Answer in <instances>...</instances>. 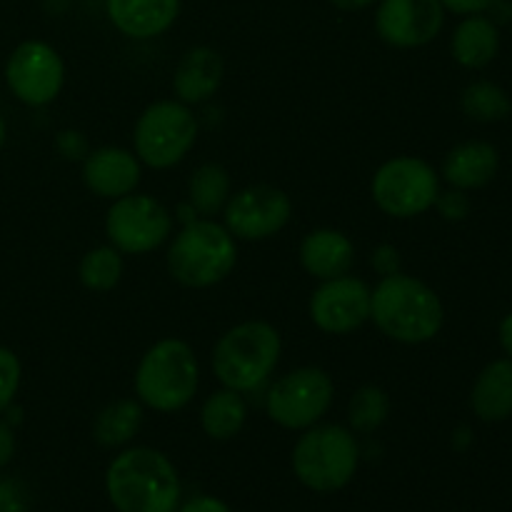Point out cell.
I'll use <instances>...</instances> for the list:
<instances>
[{
  "instance_id": "7a4b0ae2",
  "label": "cell",
  "mask_w": 512,
  "mask_h": 512,
  "mask_svg": "<svg viewBox=\"0 0 512 512\" xmlns=\"http://www.w3.org/2000/svg\"><path fill=\"white\" fill-rule=\"evenodd\" d=\"M105 493L118 512H175L183 485L168 455L135 445L110 460Z\"/></svg>"
},
{
  "instance_id": "ac0fdd59",
  "label": "cell",
  "mask_w": 512,
  "mask_h": 512,
  "mask_svg": "<svg viewBox=\"0 0 512 512\" xmlns=\"http://www.w3.org/2000/svg\"><path fill=\"white\" fill-rule=\"evenodd\" d=\"M300 265L315 280H333L348 275L355 265V243L335 228L310 230L298 248Z\"/></svg>"
},
{
  "instance_id": "74e56055",
  "label": "cell",
  "mask_w": 512,
  "mask_h": 512,
  "mask_svg": "<svg viewBox=\"0 0 512 512\" xmlns=\"http://www.w3.org/2000/svg\"><path fill=\"white\" fill-rule=\"evenodd\" d=\"M5 138H8V125H5L3 115H0V150H3V145H5Z\"/></svg>"
},
{
  "instance_id": "30bf717a",
  "label": "cell",
  "mask_w": 512,
  "mask_h": 512,
  "mask_svg": "<svg viewBox=\"0 0 512 512\" xmlns=\"http://www.w3.org/2000/svg\"><path fill=\"white\" fill-rule=\"evenodd\" d=\"M173 213L145 193H130L113 200L105 213L108 243L123 255H148L173 235Z\"/></svg>"
},
{
  "instance_id": "4316f807",
  "label": "cell",
  "mask_w": 512,
  "mask_h": 512,
  "mask_svg": "<svg viewBox=\"0 0 512 512\" xmlns=\"http://www.w3.org/2000/svg\"><path fill=\"white\" fill-rule=\"evenodd\" d=\"M390 415V395L380 385H363L350 395L348 428L358 435H370L385 425Z\"/></svg>"
},
{
  "instance_id": "f546056e",
  "label": "cell",
  "mask_w": 512,
  "mask_h": 512,
  "mask_svg": "<svg viewBox=\"0 0 512 512\" xmlns=\"http://www.w3.org/2000/svg\"><path fill=\"white\" fill-rule=\"evenodd\" d=\"M435 210L440 213V218L450 220V223H460V220L468 218L470 213V200L465 195V190H448V193H440L435 200Z\"/></svg>"
},
{
  "instance_id": "3957f363",
  "label": "cell",
  "mask_w": 512,
  "mask_h": 512,
  "mask_svg": "<svg viewBox=\"0 0 512 512\" xmlns=\"http://www.w3.org/2000/svg\"><path fill=\"white\" fill-rule=\"evenodd\" d=\"M198 388V355L180 338H163L150 345L133 375V390L140 405L163 415L188 408Z\"/></svg>"
},
{
  "instance_id": "ffe728a7",
  "label": "cell",
  "mask_w": 512,
  "mask_h": 512,
  "mask_svg": "<svg viewBox=\"0 0 512 512\" xmlns=\"http://www.w3.org/2000/svg\"><path fill=\"white\" fill-rule=\"evenodd\" d=\"M500 50V30L493 18L483 13L465 15L450 40L455 63L468 70H480L495 60Z\"/></svg>"
},
{
  "instance_id": "d590c367",
  "label": "cell",
  "mask_w": 512,
  "mask_h": 512,
  "mask_svg": "<svg viewBox=\"0 0 512 512\" xmlns=\"http://www.w3.org/2000/svg\"><path fill=\"white\" fill-rule=\"evenodd\" d=\"M330 5L345 10V13H358V10L370 8V5H378V0H330Z\"/></svg>"
},
{
  "instance_id": "277c9868",
  "label": "cell",
  "mask_w": 512,
  "mask_h": 512,
  "mask_svg": "<svg viewBox=\"0 0 512 512\" xmlns=\"http://www.w3.org/2000/svg\"><path fill=\"white\" fill-rule=\"evenodd\" d=\"M283 355V338L268 320H245L218 338L213 348V375L223 388L253 393L270 380Z\"/></svg>"
},
{
  "instance_id": "9a60e30c",
  "label": "cell",
  "mask_w": 512,
  "mask_h": 512,
  "mask_svg": "<svg viewBox=\"0 0 512 512\" xmlns=\"http://www.w3.org/2000/svg\"><path fill=\"white\" fill-rule=\"evenodd\" d=\"M83 183L93 195L103 200H118L138 190L143 180V163L133 150L103 145L90 150L83 160Z\"/></svg>"
},
{
  "instance_id": "44dd1931",
  "label": "cell",
  "mask_w": 512,
  "mask_h": 512,
  "mask_svg": "<svg viewBox=\"0 0 512 512\" xmlns=\"http://www.w3.org/2000/svg\"><path fill=\"white\" fill-rule=\"evenodd\" d=\"M473 413L483 423H503L512 415V360H493L480 370L470 393Z\"/></svg>"
},
{
  "instance_id": "4fadbf2b",
  "label": "cell",
  "mask_w": 512,
  "mask_h": 512,
  "mask_svg": "<svg viewBox=\"0 0 512 512\" xmlns=\"http://www.w3.org/2000/svg\"><path fill=\"white\" fill-rule=\"evenodd\" d=\"M370 288L363 278L340 275L323 280L310 293L308 315L315 328L325 335H350L370 320Z\"/></svg>"
},
{
  "instance_id": "8fae6325",
  "label": "cell",
  "mask_w": 512,
  "mask_h": 512,
  "mask_svg": "<svg viewBox=\"0 0 512 512\" xmlns=\"http://www.w3.org/2000/svg\"><path fill=\"white\" fill-rule=\"evenodd\" d=\"M293 215V200L275 185H248L230 195L223 208V225L235 240L263 243L283 233Z\"/></svg>"
},
{
  "instance_id": "9c48e42d",
  "label": "cell",
  "mask_w": 512,
  "mask_h": 512,
  "mask_svg": "<svg viewBox=\"0 0 512 512\" xmlns=\"http://www.w3.org/2000/svg\"><path fill=\"white\" fill-rule=\"evenodd\" d=\"M335 400V383L328 370L303 365L280 375L265 395V413L283 430H308L328 415Z\"/></svg>"
},
{
  "instance_id": "e0dca14e",
  "label": "cell",
  "mask_w": 512,
  "mask_h": 512,
  "mask_svg": "<svg viewBox=\"0 0 512 512\" xmlns=\"http://www.w3.org/2000/svg\"><path fill=\"white\" fill-rule=\"evenodd\" d=\"M105 13L125 38L153 40L173 28L180 0H105Z\"/></svg>"
},
{
  "instance_id": "83f0119b",
  "label": "cell",
  "mask_w": 512,
  "mask_h": 512,
  "mask_svg": "<svg viewBox=\"0 0 512 512\" xmlns=\"http://www.w3.org/2000/svg\"><path fill=\"white\" fill-rule=\"evenodd\" d=\"M23 365L10 348H0V413L10 408L20 388Z\"/></svg>"
},
{
  "instance_id": "7c38bea8",
  "label": "cell",
  "mask_w": 512,
  "mask_h": 512,
  "mask_svg": "<svg viewBox=\"0 0 512 512\" xmlns=\"http://www.w3.org/2000/svg\"><path fill=\"white\" fill-rule=\"evenodd\" d=\"M5 80L15 98L28 108H45L65 85V63L45 40H25L5 63Z\"/></svg>"
},
{
  "instance_id": "603a6c76",
  "label": "cell",
  "mask_w": 512,
  "mask_h": 512,
  "mask_svg": "<svg viewBox=\"0 0 512 512\" xmlns=\"http://www.w3.org/2000/svg\"><path fill=\"white\" fill-rule=\"evenodd\" d=\"M145 408L138 398H120L108 403L93 420V440L103 448H123L143 428Z\"/></svg>"
},
{
  "instance_id": "d4e9b609",
  "label": "cell",
  "mask_w": 512,
  "mask_h": 512,
  "mask_svg": "<svg viewBox=\"0 0 512 512\" xmlns=\"http://www.w3.org/2000/svg\"><path fill=\"white\" fill-rule=\"evenodd\" d=\"M125 273L123 253L113 245H98L90 248L78 263V280L90 293H110L120 285Z\"/></svg>"
},
{
  "instance_id": "5b68a950",
  "label": "cell",
  "mask_w": 512,
  "mask_h": 512,
  "mask_svg": "<svg viewBox=\"0 0 512 512\" xmlns=\"http://www.w3.org/2000/svg\"><path fill=\"white\" fill-rule=\"evenodd\" d=\"M165 265L170 278L183 288H213L223 283L238 265V240L213 218L190 220L170 240Z\"/></svg>"
},
{
  "instance_id": "ba28073f",
  "label": "cell",
  "mask_w": 512,
  "mask_h": 512,
  "mask_svg": "<svg viewBox=\"0 0 512 512\" xmlns=\"http://www.w3.org/2000/svg\"><path fill=\"white\" fill-rule=\"evenodd\" d=\"M370 195L380 213L395 220H410L435 208L440 178L433 165L415 155H395L375 170Z\"/></svg>"
},
{
  "instance_id": "6da1fadb",
  "label": "cell",
  "mask_w": 512,
  "mask_h": 512,
  "mask_svg": "<svg viewBox=\"0 0 512 512\" xmlns=\"http://www.w3.org/2000/svg\"><path fill=\"white\" fill-rule=\"evenodd\" d=\"M370 320L393 343L423 345L438 338L443 330L445 308L428 283L400 270L380 278L373 288Z\"/></svg>"
},
{
  "instance_id": "836d02e7",
  "label": "cell",
  "mask_w": 512,
  "mask_h": 512,
  "mask_svg": "<svg viewBox=\"0 0 512 512\" xmlns=\"http://www.w3.org/2000/svg\"><path fill=\"white\" fill-rule=\"evenodd\" d=\"M445 10L450 13H458V15H475V13H485L490 10V5L495 0H440Z\"/></svg>"
},
{
  "instance_id": "8d00e7d4",
  "label": "cell",
  "mask_w": 512,
  "mask_h": 512,
  "mask_svg": "<svg viewBox=\"0 0 512 512\" xmlns=\"http://www.w3.org/2000/svg\"><path fill=\"white\" fill-rule=\"evenodd\" d=\"M500 345H503V350L512 360V313L505 315L503 323H500Z\"/></svg>"
},
{
  "instance_id": "1f68e13d",
  "label": "cell",
  "mask_w": 512,
  "mask_h": 512,
  "mask_svg": "<svg viewBox=\"0 0 512 512\" xmlns=\"http://www.w3.org/2000/svg\"><path fill=\"white\" fill-rule=\"evenodd\" d=\"M180 512H233L228 508V503H223L215 495H198V498H190L188 503L180 505Z\"/></svg>"
},
{
  "instance_id": "d6986e66",
  "label": "cell",
  "mask_w": 512,
  "mask_h": 512,
  "mask_svg": "<svg viewBox=\"0 0 512 512\" xmlns=\"http://www.w3.org/2000/svg\"><path fill=\"white\" fill-rule=\"evenodd\" d=\"M498 168L500 155L495 145L485 143V140H468V143L455 145L445 155L440 175H443L450 188L468 193V190L485 188L498 175Z\"/></svg>"
},
{
  "instance_id": "52a82bcc",
  "label": "cell",
  "mask_w": 512,
  "mask_h": 512,
  "mask_svg": "<svg viewBox=\"0 0 512 512\" xmlns=\"http://www.w3.org/2000/svg\"><path fill=\"white\" fill-rule=\"evenodd\" d=\"M200 125L193 108L178 98L155 100L138 115L133 153L150 170H170L183 163L198 143Z\"/></svg>"
},
{
  "instance_id": "f1b7e54d",
  "label": "cell",
  "mask_w": 512,
  "mask_h": 512,
  "mask_svg": "<svg viewBox=\"0 0 512 512\" xmlns=\"http://www.w3.org/2000/svg\"><path fill=\"white\" fill-rule=\"evenodd\" d=\"M55 150L60 153V158L70 160V163H83L90 153V143L88 138H85V133L65 128L55 135Z\"/></svg>"
},
{
  "instance_id": "5bb4252c",
  "label": "cell",
  "mask_w": 512,
  "mask_h": 512,
  "mask_svg": "<svg viewBox=\"0 0 512 512\" xmlns=\"http://www.w3.org/2000/svg\"><path fill=\"white\" fill-rule=\"evenodd\" d=\"M445 25L440 0H378L375 33L398 50L423 48L433 43Z\"/></svg>"
},
{
  "instance_id": "cb8c5ba5",
  "label": "cell",
  "mask_w": 512,
  "mask_h": 512,
  "mask_svg": "<svg viewBox=\"0 0 512 512\" xmlns=\"http://www.w3.org/2000/svg\"><path fill=\"white\" fill-rule=\"evenodd\" d=\"M233 195V180L220 163H203L188 178V205L203 218L223 213L225 203Z\"/></svg>"
},
{
  "instance_id": "d6a6232c",
  "label": "cell",
  "mask_w": 512,
  "mask_h": 512,
  "mask_svg": "<svg viewBox=\"0 0 512 512\" xmlns=\"http://www.w3.org/2000/svg\"><path fill=\"white\" fill-rule=\"evenodd\" d=\"M25 503L20 490L10 480H0V512H23Z\"/></svg>"
},
{
  "instance_id": "e575fe53",
  "label": "cell",
  "mask_w": 512,
  "mask_h": 512,
  "mask_svg": "<svg viewBox=\"0 0 512 512\" xmlns=\"http://www.w3.org/2000/svg\"><path fill=\"white\" fill-rule=\"evenodd\" d=\"M15 455V435L13 430L8 428L5 423H0V468H5V465L13 460Z\"/></svg>"
},
{
  "instance_id": "8992f818",
  "label": "cell",
  "mask_w": 512,
  "mask_h": 512,
  "mask_svg": "<svg viewBox=\"0 0 512 512\" xmlns=\"http://www.w3.org/2000/svg\"><path fill=\"white\" fill-rule=\"evenodd\" d=\"M293 473L313 493H338L358 473L360 445L355 433L338 423L303 430L293 448Z\"/></svg>"
},
{
  "instance_id": "2e32d148",
  "label": "cell",
  "mask_w": 512,
  "mask_h": 512,
  "mask_svg": "<svg viewBox=\"0 0 512 512\" xmlns=\"http://www.w3.org/2000/svg\"><path fill=\"white\" fill-rule=\"evenodd\" d=\"M225 78L223 55L210 45H195L185 50L173 73V93L180 103L200 105L208 103L220 90Z\"/></svg>"
},
{
  "instance_id": "7402d4cb",
  "label": "cell",
  "mask_w": 512,
  "mask_h": 512,
  "mask_svg": "<svg viewBox=\"0 0 512 512\" xmlns=\"http://www.w3.org/2000/svg\"><path fill=\"white\" fill-rule=\"evenodd\" d=\"M248 420V405H245L243 393L230 388H220L205 398L200 408V428L210 440H233L240 435Z\"/></svg>"
},
{
  "instance_id": "4dcf8cb0",
  "label": "cell",
  "mask_w": 512,
  "mask_h": 512,
  "mask_svg": "<svg viewBox=\"0 0 512 512\" xmlns=\"http://www.w3.org/2000/svg\"><path fill=\"white\" fill-rule=\"evenodd\" d=\"M370 265H373V270L380 278L400 273V250L390 243L378 245V248H373V253H370Z\"/></svg>"
},
{
  "instance_id": "484cf974",
  "label": "cell",
  "mask_w": 512,
  "mask_h": 512,
  "mask_svg": "<svg viewBox=\"0 0 512 512\" xmlns=\"http://www.w3.org/2000/svg\"><path fill=\"white\" fill-rule=\"evenodd\" d=\"M460 108L475 123H498L512 115V103L503 88L490 80H475L460 95Z\"/></svg>"
}]
</instances>
